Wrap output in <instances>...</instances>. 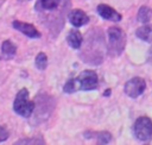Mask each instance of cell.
Returning <instances> with one entry per match:
<instances>
[{
  "label": "cell",
  "mask_w": 152,
  "mask_h": 145,
  "mask_svg": "<svg viewBox=\"0 0 152 145\" xmlns=\"http://www.w3.org/2000/svg\"><path fill=\"white\" fill-rule=\"evenodd\" d=\"M108 52L112 56H119L125 49L126 45V34L122 29L113 26L108 31Z\"/></svg>",
  "instance_id": "6da1fadb"
},
{
  "label": "cell",
  "mask_w": 152,
  "mask_h": 145,
  "mask_svg": "<svg viewBox=\"0 0 152 145\" xmlns=\"http://www.w3.org/2000/svg\"><path fill=\"white\" fill-rule=\"evenodd\" d=\"M34 102L30 101L28 92L26 88H23L18 92L14 102H13V111L24 118H30L34 111Z\"/></svg>",
  "instance_id": "7a4b0ae2"
},
{
  "label": "cell",
  "mask_w": 152,
  "mask_h": 145,
  "mask_svg": "<svg viewBox=\"0 0 152 145\" xmlns=\"http://www.w3.org/2000/svg\"><path fill=\"white\" fill-rule=\"evenodd\" d=\"M133 132L137 139L148 141L152 138V120L146 115L139 116L134 122Z\"/></svg>",
  "instance_id": "3957f363"
},
{
  "label": "cell",
  "mask_w": 152,
  "mask_h": 145,
  "mask_svg": "<svg viewBox=\"0 0 152 145\" xmlns=\"http://www.w3.org/2000/svg\"><path fill=\"white\" fill-rule=\"evenodd\" d=\"M78 90H93L99 86V78L94 70H84L75 77Z\"/></svg>",
  "instance_id": "277c9868"
},
{
  "label": "cell",
  "mask_w": 152,
  "mask_h": 145,
  "mask_svg": "<svg viewBox=\"0 0 152 145\" xmlns=\"http://www.w3.org/2000/svg\"><path fill=\"white\" fill-rule=\"evenodd\" d=\"M145 89H146L145 80L142 77H138V76L127 81L125 84V88H124L126 95H128L132 99H137L138 96H140Z\"/></svg>",
  "instance_id": "5b68a950"
},
{
  "label": "cell",
  "mask_w": 152,
  "mask_h": 145,
  "mask_svg": "<svg viewBox=\"0 0 152 145\" xmlns=\"http://www.w3.org/2000/svg\"><path fill=\"white\" fill-rule=\"evenodd\" d=\"M12 26L18 30L19 32H21L23 34L30 37V38H40V32L31 24L28 23H24V21H20V20H14L12 23Z\"/></svg>",
  "instance_id": "8992f818"
},
{
  "label": "cell",
  "mask_w": 152,
  "mask_h": 145,
  "mask_svg": "<svg viewBox=\"0 0 152 145\" xmlns=\"http://www.w3.org/2000/svg\"><path fill=\"white\" fill-rule=\"evenodd\" d=\"M97 13L106 20H110V21H120L122 19L121 14L119 12H116L114 8H112L110 6L106 5V4H100L96 8Z\"/></svg>",
  "instance_id": "52a82bcc"
},
{
  "label": "cell",
  "mask_w": 152,
  "mask_h": 145,
  "mask_svg": "<svg viewBox=\"0 0 152 145\" xmlns=\"http://www.w3.org/2000/svg\"><path fill=\"white\" fill-rule=\"evenodd\" d=\"M69 20L75 27H81L89 23V17L87 15V13L84 11H82L80 8H75L72 11H70Z\"/></svg>",
  "instance_id": "ba28073f"
},
{
  "label": "cell",
  "mask_w": 152,
  "mask_h": 145,
  "mask_svg": "<svg viewBox=\"0 0 152 145\" xmlns=\"http://www.w3.org/2000/svg\"><path fill=\"white\" fill-rule=\"evenodd\" d=\"M66 42L72 49H80L82 45V34L77 30H71L66 36Z\"/></svg>",
  "instance_id": "9c48e42d"
},
{
  "label": "cell",
  "mask_w": 152,
  "mask_h": 145,
  "mask_svg": "<svg viewBox=\"0 0 152 145\" xmlns=\"http://www.w3.org/2000/svg\"><path fill=\"white\" fill-rule=\"evenodd\" d=\"M84 137L87 139L95 138L97 140V143H100V144H107L112 139V134L106 132V131H103V132H86Z\"/></svg>",
  "instance_id": "30bf717a"
},
{
  "label": "cell",
  "mask_w": 152,
  "mask_h": 145,
  "mask_svg": "<svg viewBox=\"0 0 152 145\" xmlns=\"http://www.w3.org/2000/svg\"><path fill=\"white\" fill-rule=\"evenodd\" d=\"M137 37L140 38L144 42L151 43L152 44V25H144L141 27H139L135 32Z\"/></svg>",
  "instance_id": "8fae6325"
},
{
  "label": "cell",
  "mask_w": 152,
  "mask_h": 145,
  "mask_svg": "<svg viewBox=\"0 0 152 145\" xmlns=\"http://www.w3.org/2000/svg\"><path fill=\"white\" fill-rule=\"evenodd\" d=\"M1 52H2V55H4L5 58H11V57H13L15 55L17 46L10 39L4 40L2 42V45H1Z\"/></svg>",
  "instance_id": "7c38bea8"
},
{
  "label": "cell",
  "mask_w": 152,
  "mask_h": 145,
  "mask_svg": "<svg viewBox=\"0 0 152 145\" xmlns=\"http://www.w3.org/2000/svg\"><path fill=\"white\" fill-rule=\"evenodd\" d=\"M152 18V10L148 6H141L138 11V15L137 19L139 23L141 24H147Z\"/></svg>",
  "instance_id": "4fadbf2b"
},
{
  "label": "cell",
  "mask_w": 152,
  "mask_h": 145,
  "mask_svg": "<svg viewBox=\"0 0 152 145\" xmlns=\"http://www.w3.org/2000/svg\"><path fill=\"white\" fill-rule=\"evenodd\" d=\"M62 0H39L37 2V8H40V10H46V11H50V10H55L59 6Z\"/></svg>",
  "instance_id": "5bb4252c"
},
{
  "label": "cell",
  "mask_w": 152,
  "mask_h": 145,
  "mask_svg": "<svg viewBox=\"0 0 152 145\" xmlns=\"http://www.w3.org/2000/svg\"><path fill=\"white\" fill-rule=\"evenodd\" d=\"M34 64H36V67H37L39 70L46 69V67H48V57H46V55H45L44 52H39V53L36 56Z\"/></svg>",
  "instance_id": "9a60e30c"
},
{
  "label": "cell",
  "mask_w": 152,
  "mask_h": 145,
  "mask_svg": "<svg viewBox=\"0 0 152 145\" xmlns=\"http://www.w3.org/2000/svg\"><path fill=\"white\" fill-rule=\"evenodd\" d=\"M63 90H64L65 93H68V94L77 92L78 88H77L76 80H75V78H70V80H68V82H66V83L64 84V87H63Z\"/></svg>",
  "instance_id": "2e32d148"
},
{
  "label": "cell",
  "mask_w": 152,
  "mask_h": 145,
  "mask_svg": "<svg viewBox=\"0 0 152 145\" xmlns=\"http://www.w3.org/2000/svg\"><path fill=\"white\" fill-rule=\"evenodd\" d=\"M45 141L43 139H30V140H18L15 144H44Z\"/></svg>",
  "instance_id": "e0dca14e"
},
{
  "label": "cell",
  "mask_w": 152,
  "mask_h": 145,
  "mask_svg": "<svg viewBox=\"0 0 152 145\" xmlns=\"http://www.w3.org/2000/svg\"><path fill=\"white\" fill-rule=\"evenodd\" d=\"M8 137H10V132H8L5 127H2V126L0 125V141H5V140H7Z\"/></svg>",
  "instance_id": "ac0fdd59"
},
{
  "label": "cell",
  "mask_w": 152,
  "mask_h": 145,
  "mask_svg": "<svg viewBox=\"0 0 152 145\" xmlns=\"http://www.w3.org/2000/svg\"><path fill=\"white\" fill-rule=\"evenodd\" d=\"M104 95H110V89H107V92L104 93Z\"/></svg>",
  "instance_id": "d6986e66"
},
{
  "label": "cell",
  "mask_w": 152,
  "mask_h": 145,
  "mask_svg": "<svg viewBox=\"0 0 152 145\" xmlns=\"http://www.w3.org/2000/svg\"><path fill=\"white\" fill-rule=\"evenodd\" d=\"M19 1H30V0H19Z\"/></svg>",
  "instance_id": "ffe728a7"
}]
</instances>
